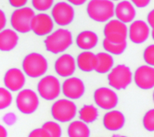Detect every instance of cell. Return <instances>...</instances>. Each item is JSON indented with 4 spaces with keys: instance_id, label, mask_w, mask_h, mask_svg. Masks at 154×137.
<instances>
[{
    "instance_id": "1f68e13d",
    "label": "cell",
    "mask_w": 154,
    "mask_h": 137,
    "mask_svg": "<svg viewBox=\"0 0 154 137\" xmlns=\"http://www.w3.org/2000/svg\"><path fill=\"white\" fill-rule=\"evenodd\" d=\"M27 137H50V135L48 134L46 130L40 127V128H35L32 130Z\"/></svg>"
},
{
    "instance_id": "74e56055",
    "label": "cell",
    "mask_w": 154,
    "mask_h": 137,
    "mask_svg": "<svg viewBox=\"0 0 154 137\" xmlns=\"http://www.w3.org/2000/svg\"><path fill=\"white\" fill-rule=\"evenodd\" d=\"M8 136V133L6 128L4 126L0 125V137H7Z\"/></svg>"
},
{
    "instance_id": "5bb4252c",
    "label": "cell",
    "mask_w": 154,
    "mask_h": 137,
    "mask_svg": "<svg viewBox=\"0 0 154 137\" xmlns=\"http://www.w3.org/2000/svg\"><path fill=\"white\" fill-rule=\"evenodd\" d=\"M136 85L142 90H150L154 86V68L149 65H142L136 69L133 75Z\"/></svg>"
},
{
    "instance_id": "5b68a950",
    "label": "cell",
    "mask_w": 154,
    "mask_h": 137,
    "mask_svg": "<svg viewBox=\"0 0 154 137\" xmlns=\"http://www.w3.org/2000/svg\"><path fill=\"white\" fill-rule=\"evenodd\" d=\"M78 108L72 100L61 99L57 100L51 106V115L53 119L59 122H70L77 115Z\"/></svg>"
},
{
    "instance_id": "4316f807",
    "label": "cell",
    "mask_w": 154,
    "mask_h": 137,
    "mask_svg": "<svg viewBox=\"0 0 154 137\" xmlns=\"http://www.w3.org/2000/svg\"><path fill=\"white\" fill-rule=\"evenodd\" d=\"M42 128L46 130L50 137L62 136V128L59 124L56 121H46L42 126Z\"/></svg>"
},
{
    "instance_id": "ffe728a7",
    "label": "cell",
    "mask_w": 154,
    "mask_h": 137,
    "mask_svg": "<svg viewBox=\"0 0 154 137\" xmlns=\"http://www.w3.org/2000/svg\"><path fill=\"white\" fill-rule=\"evenodd\" d=\"M99 37L96 33L91 30H85L78 34L76 38L77 46L85 51H89L98 44Z\"/></svg>"
},
{
    "instance_id": "30bf717a",
    "label": "cell",
    "mask_w": 154,
    "mask_h": 137,
    "mask_svg": "<svg viewBox=\"0 0 154 137\" xmlns=\"http://www.w3.org/2000/svg\"><path fill=\"white\" fill-rule=\"evenodd\" d=\"M50 17L58 26H65L73 21L75 18V11L69 3L58 2L54 5Z\"/></svg>"
},
{
    "instance_id": "e0dca14e",
    "label": "cell",
    "mask_w": 154,
    "mask_h": 137,
    "mask_svg": "<svg viewBox=\"0 0 154 137\" xmlns=\"http://www.w3.org/2000/svg\"><path fill=\"white\" fill-rule=\"evenodd\" d=\"M76 68V60L70 54H63L55 62V70L62 78H71Z\"/></svg>"
},
{
    "instance_id": "d6a6232c",
    "label": "cell",
    "mask_w": 154,
    "mask_h": 137,
    "mask_svg": "<svg viewBox=\"0 0 154 137\" xmlns=\"http://www.w3.org/2000/svg\"><path fill=\"white\" fill-rule=\"evenodd\" d=\"M9 4L12 5V7L20 9V8L25 7V5L27 4V1L26 0H10Z\"/></svg>"
},
{
    "instance_id": "8fae6325",
    "label": "cell",
    "mask_w": 154,
    "mask_h": 137,
    "mask_svg": "<svg viewBox=\"0 0 154 137\" xmlns=\"http://www.w3.org/2000/svg\"><path fill=\"white\" fill-rule=\"evenodd\" d=\"M95 104L103 110H113L119 102L116 92L107 87H100L96 89L94 94Z\"/></svg>"
},
{
    "instance_id": "83f0119b",
    "label": "cell",
    "mask_w": 154,
    "mask_h": 137,
    "mask_svg": "<svg viewBox=\"0 0 154 137\" xmlns=\"http://www.w3.org/2000/svg\"><path fill=\"white\" fill-rule=\"evenodd\" d=\"M12 102V95L11 91L6 88L0 87V110H4L11 105Z\"/></svg>"
},
{
    "instance_id": "4dcf8cb0",
    "label": "cell",
    "mask_w": 154,
    "mask_h": 137,
    "mask_svg": "<svg viewBox=\"0 0 154 137\" xmlns=\"http://www.w3.org/2000/svg\"><path fill=\"white\" fill-rule=\"evenodd\" d=\"M143 60L146 62L147 65L153 67L154 65V45L151 44L148 47H146V48L143 51Z\"/></svg>"
},
{
    "instance_id": "cb8c5ba5",
    "label": "cell",
    "mask_w": 154,
    "mask_h": 137,
    "mask_svg": "<svg viewBox=\"0 0 154 137\" xmlns=\"http://www.w3.org/2000/svg\"><path fill=\"white\" fill-rule=\"evenodd\" d=\"M67 134L69 137H90L91 131L87 124L81 120H74L68 126Z\"/></svg>"
},
{
    "instance_id": "ac0fdd59",
    "label": "cell",
    "mask_w": 154,
    "mask_h": 137,
    "mask_svg": "<svg viewBox=\"0 0 154 137\" xmlns=\"http://www.w3.org/2000/svg\"><path fill=\"white\" fill-rule=\"evenodd\" d=\"M137 11L130 1H122L115 7V16L119 21L124 23H131L135 20Z\"/></svg>"
},
{
    "instance_id": "7402d4cb",
    "label": "cell",
    "mask_w": 154,
    "mask_h": 137,
    "mask_svg": "<svg viewBox=\"0 0 154 137\" xmlns=\"http://www.w3.org/2000/svg\"><path fill=\"white\" fill-rule=\"evenodd\" d=\"M76 64L84 72H91L95 70L97 66L96 55L92 51H83L77 57Z\"/></svg>"
},
{
    "instance_id": "3957f363",
    "label": "cell",
    "mask_w": 154,
    "mask_h": 137,
    "mask_svg": "<svg viewBox=\"0 0 154 137\" xmlns=\"http://www.w3.org/2000/svg\"><path fill=\"white\" fill-rule=\"evenodd\" d=\"M48 68L47 59L40 53H30L25 56L22 62L23 73L32 78H41L45 75Z\"/></svg>"
},
{
    "instance_id": "8992f818",
    "label": "cell",
    "mask_w": 154,
    "mask_h": 137,
    "mask_svg": "<svg viewBox=\"0 0 154 137\" xmlns=\"http://www.w3.org/2000/svg\"><path fill=\"white\" fill-rule=\"evenodd\" d=\"M35 15V11L30 7H23L16 9L11 16V25L15 32L26 34L31 31V20Z\"/></svg>"
},
{
    "instance_id": "52a82bcc",
    "label": "cell",
    "mask_w": 154,
    "mask_h": 137,
    "mask_svg": "<svg viewBox=\"0 0 154 137\" xmlns=\"http://www.w3.org/2000/svg\"><path fill=\"white\" fill-rule=\"evenodd\" d=\"M37 91L43 99L47 101L55 100L61 93V84L57 78L52 75L43 77L37 84Z\"/></svg>"
},
{
    "instance_id": "f546056e",
    "label": "cell",
    "mask_w": 154,
    "mask_h": 137,
    "mask_svg": "<svg viewBox=\"0 0 154 137\" xmlns=\"http://www.w3.org/2000/svg\"><path fill=\"white\" fill-rule=\"evenodd\" d=\"M54 5L53 0H33V7L39 11H45L49 10Z\"/></svg>"
},
{
    "instance_id": "e575fe53",
    "label": "cell",
    "mask_w": 154,
    "mask_h": 137,
    "mask_svg": "<svg viewBox=\"0 0 154 137\" xmlns=\"http://www.w3.org/2000/svg\"><path fill=\"white\" fill-rule=\"evenodd\" d=\"M6 23H7V20H6L5 13L0 9V32L5 29Z\"/></svg>"
},
{
    "instance_id": "f35d334b",
    "label": "cell",
    "mask_w": 154,
    "mask_h": 137,
    "mask_svg": "<svg viewBox=\"0 0 154 137\" xmlns=\"http://www.w3.org/2000/svg\"><path fill=\"white\" fill-rule=\"evenodd\" d=\"M111 137H128V136H125V135H119V134H116V135H112Z\"/></svg>"
},
{
    "instance_id": "2e32d148",
    "label": "cell",
    "mask_w": 154,
    "mask_h": 137,
    "mask_svg": "<svg viewBox=\"0 0 154 137\" xmlns=\"http://www.w3.org/2000/svg\"><path fill=\"white\" fill-rule=\"evenodd\" d=\"M5 88L10 91H21L26 84V77L21 69L12 68L8 69L4 77Z\"/></svg>"
},
{
    "instance_id": "603a6c76",
    "label": "cell",
    "mask_w": 154,
    "mask_h": 137,
    "mask_svg": "<svg viewBox=\"0 0 154 137\" xmlns=\"http://www.w3.org/2000/svg\"><path fill=\"white\" fill-rule=\"evenodd\" d=\"M97 57V66L95 71L99 74H106L109 72L115 64V60L113 56L107 52H100L96 54Z\"/></svg>"
},
{
    "instance_id": "f1b7e54d",
    "label": "cell",
    "mask_w": 154,
    "mask_h": 137,
    "mask_svg": "<svg viewBox=\"0 0 154 137\" xmlns=\"http://www.w3.org/2000/svg\"><path fill=\"white\" fill-rule=\"evenodd\" d=\"M143 127L149 131L153 132L154 131V110L150 109L147 111L143 117Z\"/></svg>"
},
{
    "instance_id": "9c48e42d",
    "label": "cell",
    "mask_w": 154,
    "mask_h": 137,
    "mask_svg": "<svg viewBox=\"0 0 154 137\" xmlns=\"http://www.w3.org/2000/svg\"><path fill=\"white\" fill-rule=\"evenodd\" d=\"M105 39L111 43L120 44L125 42L128 37V27L126 24L118 20H110L104 26Z\"/></svg>"
},
{
    "instance_id": "7c38bea8",
    "label": "cell",
    "mask_w": 154,
    "mask_h": 137,
    "mask_svg": "<svg viewBox=\"0 0 154 137\" xmlns=\"http://www.w3.org/2000/svg\"><path fill=\"white\" fill-rule=\"evenodd\" d=\"M61 91L68 99L75 100L83 97L85 92V85L80 78L71 77L64 80L61 86Z\"/></svg>"
},
{
    "instance_id": "9a60e30c",
    "label": "cell",
    "mask_w": 154,
    "mask_h": 137,
    "mask_svg": "<svg viewBox=\"0 0 154 137\" xmlns=\"http://www.w3.org/2000/svg\"><path fill=\"white\" fill-rule=\"evenodd\" d=\"M151 32L152 29L147 23L143 20H135L129 27V38L135 44H142L148 40Z\"/></svg>"
},
{
    "instance_id": "836d02e7",
    "label": "cell",
    "mask_w": 154,
    "mask_h": 137,
    "mask_svg": "<svg viewBox=\"0 0 154 137\" xmlns=\"http://www.w3.org/2000/svg\"><path fill=\"white\" fill-rule=\"evenodd\" d=\"M150 0H133L131 1L132 5H135L136 7L137 8H143V7H146L147 5H149L150 4ZM134 6V7H135Z\"/></svg>"
},
{
    "instance_id": "44dd1931",
    "label": "cell",
    "mask_w": 154,
    "mask_h": 137,
    "mask_svg": "<svg viewBox=\"0 0 154 137\" xmlns=\"http://www.w3.org/2000/svg\"><path fill=\"white\" fill-rule=\"evenodd\" d=\"M19 42V35L12 29H4L0 32V51L9 52L14 49Z\"/></svg>"
},
{
    "instance_id": "277c9868",
    "label": "cell",
    "mask_w": 154,
    "mask_h": 137,
    "mask_svg": "<svg viewBox=\"0 0 154 137\" xmlns=\"http://www.w3.org/2000/svg\"><path fill=\"white\" fill-rule=\"evenodd\" d=\"M108 84L115 90L121 91L126 89L133 80L132 71L125 64H119L109 71L107 75Z\"/></svg>"
},
{
    "instance_id": "7a4b0ae2",
    "label": "cell",
    "mask_w": 154,
    "mask_h": 137,
    "mask_svg": "<svg viewBox=\"0 0 154 137\" xmlns=\"http://www.w3.org/2000/svg\"><path fill=\"white\" fill-rule=\"evenodd\" d=\"M115 3L110 0H92L87 4L86 12L96 22H107L115 16Z\"/></svg>"
},
{
    "instance_id": "d4e9b609",
    "label": "cell",
    "mask_w": 154,
    "mask_h": 137,
    "mask_svg": "<svg viewBox=\"0 0 154 137\" xmlns=\"http://www.w3.org/2000/svg\"><path fill=\"white\" fill-rule=\"evenodd\" d=\"M98 116H99L98 109L94 105H85L80 108L79 112V120L85 124L94 122L98 119Z\"/></svg>"
},
{
    "instance_id": "4fadbf2b",
    "label": "cell",
    "mask_w": 154,
    "mask_h": 137,
    "mask_svg": "<svg viewBox=\"0 0 154 137\" xmlns=\"http://www.w3.org/2000/svg\"><path fill=\"white\" fill-rule=\"evenodd\" d=\"M31 31L38 36H45L51 34L54 29V21L47 13H38L34 16L30 24Z\"/></svg>"
},
{
    "instance_id": "8d00e7d4",
    "label": "cell",
    "mask_w": 154,
    "mask_h": 137,
    "mask_svg": "<svg viewBox=\"0 0 154 137\" xmlns=\"http://www.w3.org/2000/svg\"><path fill=\"white\" fill-rule=\"evenodd\" d=\"M68 2H70V5H82L85 3V0H69Z\"/></svg>"
},
{
    "instance_id": "d6986e66",
    "label": "cell",
    "mask_w": 154,
    "mask_h": 137,
    "mask_svg": "<svg viewBox=\"0 0 154 137\" xmlns=\"http://www.w3.org/2000/svg\"><path fill=\"white\" fill-rule=\"evenodd\" d=\"M125 116L118 110H110L103 116V126L108 131H118L125 125Z\"/></svg>"
},
{
    "instance_id": "484cf974",
    "label": "cell",
    "mask_w": 154,
    "mask_h": 137,
    "mask_svg": "<svg viewBox=\"0 0 154 137\" xmlns=\"http://www.w3.org/2000/svg\"><path fill=\"white\" fill-rule=\"evenodd\" d=\"M102 45H103V48L107 51V53L115 56H120L122 55L127 48V41L120 43V44H115V43H111L109 42L107 40L104 38L103 41H102Z\"/></svg>"
},
{
    "instance_id": "ba28073f",
    "label": "cell",
    "mask_w": 154,
    "mask_h": 137,
    "mask_svg": "<svg viewBox=\"0 0 154 137\" xmlns=\"http://www.w3.org/2000/svg\"><path fill=\"white\" fill-rule=\"evenodd\" d=\"M39 98L35 91L31 89L20 91L16 98V105L19 111L23 114H32L38 109Z\"/></svg>"
},
{
    "instance_id": "6da1fadb",
    "label": "cell",
    "mask_w": 154,
    "mask_h": 137,
    "mask_svg": "<svg viewBox=\"0 0 154 137\" xmlns=\"http://www.w3.org/2000/svg\"><path fill=\"white\" fill-rule=\"evenodd\" d=\"M73 43L72 34L70 30L59 28L48 34L44 40L46 50L57 55L67 50Z\"/></svg>"
},
{
    "instance_id": "d590c367",
    "label": "cell",
    "mask_w": 154,
    "mask_h": 137,
    "mask_svg": "<svg viewBox=\"0 0 154 137\" xmlns=\"http://www.w3.org/2000/svg\"><path fill=\"white\" fill-rule=\"evenodd\" d=\"M147 25L150 26V28L152 30H153L154 28V11L152 10L148 13L147 16Z\"/></svg>"
}]
</instances>
